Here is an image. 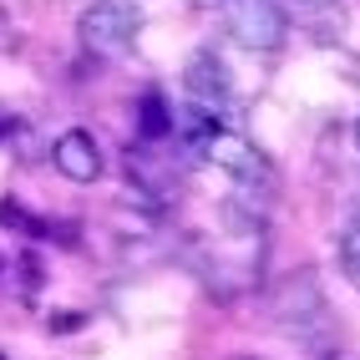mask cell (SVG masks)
Wrapping results in <instances>:
<instances>
[{
	"instance_id": "obj_1",
	"label": "cell",
	"mask_w": 360,
	"mask_h": 360,
	"mask_svg": "<svg viewBox=\"0 0 360 360\" xmlns=\"http://www.w3.org/2000/svg\"><path fill=\"white\" fill-rule=\"evenodd\" d=\"M142 31V11L132 6V0H97V6H86L82 20H77V36L82 46L97 61H117L132 51V41Z\"/></svg>"
},
{
	"instance_id": "obj_2",
	"label": "cell",
	"mask_w": 360,
	"mask_h": 360,
	"mask_svg": "<svg viewBox=\"0 0 360 360\" xmlns=\"http://www.w3.org/2000/svg\"><path fill=\"white\" fill-rule=\"evenodd\" d=\"M203 158H213V167H224V173L244 188L249 198H269L274 188H279L269 158H264L249 137H238V132H229V127H219V132L203 142Z\"/></svg>"
},
{
	"instance_id": "obj_3",
	"label": "cell",
	"mask_w": 360,
	"mask_h": 360,
	"mask_svg": "<svg viewBox=\"0 0 360 360\" xmlns=\"http://www.w3.org/2000/svg\"><path fill=\"white\" fill-rule=\"evenodd\" d=\"M224 20H229V36L249 51H279L290 36V11L279 0H229Z\"/></svg>"
},
{
	"instance_id": "obj_4",
	"label": "cell",
	"mask_w": 360,
	"mask_h": 360,
	"mask_svg": "<svg viewBox=\"0 0 360 360\" xmlns=\"http://www.w3.org/2000/svg\"><path fill=\"white\" fill-rule=\"evenodd\" d=\"M274 320H284L290 330L309 335L320 320H325V295H320V279L315 269H300L279 284V295H274Z\"/></svg>"
},
{
	"instance_id": "obj_5",
	"label": "cell",
	"mask_w": 360,
	"mask_h": 360,
	"mask_svg": "<svg viewBox=\"0 0 360 360\" xmlns=\"http://www.w3.org/2000/svg\"><path fill=\"white\" fill-rule=\"evenodd\" d=\"M183 91H188V102H193V107L219 112L229 102V66L213 51H193L188 66H183Z\"/></svg>"
},
{
	"instance_id": "obj_6",
	"label": "cell",
	"mask_w": 360,
	"mask_h": 360,
	"mask_svg": "<svg viewBox=\"0 0 360 360\" xmlns=\"http://www.w3.org/2000/svg\"><path fill=\"white\" fill-rule=\"evenodd\" d=\"M51 162H56V173L66 183H97L102 178V148H97V137L82 132V127H71V132L56 137Z\"/></svg>"
},
{
	"instance_id": "obj_7",
	"label": "cell",
	"mask_w": 360,
	"mask_h": 360,
	"mask_svg": "<svg viewBox=\"0 0 360 360\" xmlns=\"http://www.w3.org/2000/svg\"><path fill=\"white\" fill-rule=\"evenodd\" d=\"M300 26L309 36H320V41H335L345 31V15H340L335 0H300Z\"/></svg>"
},
{
	"instance_id": "obj_8",
	"label": "cell",
	"mask_w": 360,
	"mask_h": 360,
	"mask_svg": "<svg viewBox=\"0 0 360 360\" xmlns=\"http://www.w3.org/2000/svg\"><path fill=\"white\" fill-rule=\"evenodd\" d=\"M137 132H142V142L173 137V112L162 107V97H158V91H148V97H142V122H137Z\"/></svg>"
},
{
	"instance_id": "obj_9",
	"label": "cell",
	"mask_w": 360,
	"mask_h": 360,
	"mask_svg": "<svg viewBox=\"0 0 360 360\" xmlns=\"http://www.w3.org/2000/svg\"><path fill=\"white\" fill-rule=\"evenodd\" d=\"M340 274L360 290V213L340 229Z\"/></svg>"
},
{
	"instance_id": "obj_10",
	"label": "cell",
	"mask_w": 360,
	"mask_h": 360,
	"mask_svg": "<svg viewBox=\"0 0 360 360\" xmlns=\"http://www.w3.org/2000/svg\"><path fill=\"white\" fill-rule=\"evenodd\" d=\"M82 325V315H71V309H66V315H51V330H77Z\"/></svg>"
},
{
	"instance_id": "obj_11",
	"label": "cell",
	"mask_w": 360,
	"mask_h": 360,
	"mask_svg": "<svg viewBox=\"0 0 360 360\" xmlns=\"http://www.w3.org/2000/svg\"><path fill=\"white\" fill-rule=\"evenodd\" d=\"M6 132H11V122H6V117H0V137H6Z\"/></svg>"
},
{
	"instance_id": "obj_12",
	"label": "cell",
	"mask_w": 360,
	"mask_h": 360,
	"mask_svg": "<svg viewBox=\"0 0 360 360\" xmlns=\"http://www.w3.org/2000/svg\"><path fill=\"white\" fill-rule=\"evenodd\" d=\"M355 148H360V122H355Z\"/></svg>"
},
{
	"instance_id": "obj_13",
	"label": "cell",
	"mask_w": 360,
	"mask_h": 360,
	"mask_svg": "<svg viewBox=\"0 0 360 360\" xmlns=\"http://www.w3.org/2000/svg\"><path fill=\"white\" fill-rule=\"evenodd\" d=\"M0 360H6V355H0Z\"/></svg>"
}]
</instances>
